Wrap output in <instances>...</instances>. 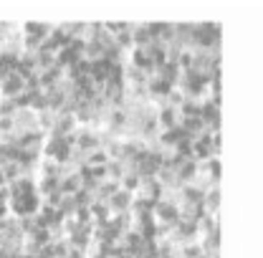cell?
I'll return each instance as SVG.
<instances>
[{"instance_id": "9a60e30c", "label": "cell", "mask_w": 263, "mask_h": 258, "mask_svg": "<svg viewBox=\"0 0 263 258\" xmlns=\"http://www.w3.org/2000/svg\"><path fill=\"white\" fill-rule=\"evenodd\" d=\"M53 31V26H48V23H26L23 26V35H35V38H41V41H46L48 35Z\"/></svg>"}, {"instance_id": "30bf717a", "label": "cell", "mask_w": 263, "mask_h": 258, "mask_svg": "<svg viewBox=\"0 0 263 258\" xmlns=\"http://www.w3.org/2000/svg\"><path fill=\"white\" fill-rule=\"evenodd\" d=\"M202 210L208 213V215H218V210H220V188H210L208 193L202 195Z\"/></svg>"}, {"instance_id": "1f68e13d", "label": "cell", "mask_w": 263, "mask_h": 258, "mask_svg": "<svg viewBox=\"0 0 263 258\" xmlns=\"http://www.w3.org/2000/svg\"><path fill=\"white\" fill-rule=\"evenodd\" d=\"M13 132V117H0V134Z\"/></svg>"}, {"instance_id": "4dcf8cb0", "label": "cell", "mask_w": 263, "mask_h": 258, "mask_svg": "<svg viewBox=\"0 0 263 258\" xmlns=\"http://www.w3.org/2000/svg\"><path fill=\"white\" fill-rule=\"evenodd\" d=\"M182 101H185V97H182V94H180L177 89H172V91L167 94V106H175V109H177V106H180Z\"/></svg>"}, {"instance_id": "cb8c5ba5", "label": "cell", "mask_w": 263, "mask_h": 258, "mask_svg": "<svg viewBox=\"0 0 263 258\" xmlns=\"http://www.w3.org/2000/svg\"><path fill=\"white\" fill-rule=\"evenodd\" d=\"M73 200H76V205H79V208H89V205L94 202V193H89V190H84V188H81V190H76V193H73Z\"/></svg>"}, {"instance_id": "603a6c76", "label": "cell", "mask_w": 263, "mask_h": 258, "mask_svg": "<svg viewBox=\"0 0 263 258\" xmlns=\"http://www.w3.org/2000/svg\"><path fill=\"white\" fill-rule=\"evenodd\" d=\"M0 170H3V175H5V182H13V180H18V177L23 175V170H21L18 162H8V164L0 167Z\"/></svg>"}, {"instance_id": "2e32d148", "label": "cell", "mask_w": 263, "mask_h": 258, "mask_svg": "<svg viewBox=\"0 0 263 258\" xmlns=\"http://www.w3.org/2000/svg\"><path fill=\"white\" fill-rule=\"evenodd\" d=\"M56 119H59V114H56V112H51V109L38 112V129H41L43 134H48L51 129L56 127Z\"/></svg>"}, {"instance_id": "d6a6232c", "label": "cell", "mask_w": 263, "mask_h": 258, "mask_svg": "<svg viewBox=\"0 0 263 258\" xmlns=\"http://www.w3.org/2000/svg\"><path fill=\"white\" fill-rule=\"evenodd\" d=\"M13 31H15V28H13V23H8V21H0V38L10 35Z\"/></svg>"}, {"instance_id": "8992f818", "label": "cell", "mask_w": 263, "mask_h": 258, "mask_svg": "<svg viewBox=\"0 0 263 258\" xmlns=\"http://www.w3.org/2000/svg\"><path fill=\"white\" fill-rule=\"evenodd\" d=\"M132 197H134V195L119 188L117 193H114L111 197H109V200H106V205H109L111 215H114V213H127V210H129V205H132Z\"/></svg>"}, {"instance_id": "d6986e66", "label": "cell", "mask_w": 263, "mask_h": 258, "mask_svg": "<svg viewBox=\"0 0 263 258\" xmlns=\"http://www.w3.org/2000/svg\"><path fill=\"white\" fill-rule=\"evenodd\" d=\"M139 182H142V180H139V175H137V172H124V177L119 180V188L134 195L137 190H139Z\"/></svg>"}, {"instance_id": "e0dca14e", "label": "cell", "mask_w": 263, "mask_h": 258, "mask_svg": "<svg viewBox=\"0 0 263 258\" xmlns=\"http://www.w3.org/2000/svg\"><path fill=\"white\" fill-rule=\"evenodd\" d=\"M109 220H111V226L117 228L119 233H127V230H132V213H129V210H127V213H114Z\"/></svg>"}, {"instance_id": "d590c367", "label": "cell", "mask_w": 263, "mask_h": 258, "mask_svg": "<svg viewBox=\"0 0 263 258\" xmlns=\"http://www.w3.org/2000/svg\"><path fill=\"white\" fill-rule=\"evenodd\" d=\"M91 258H106V256H91Z\"/></svg>"}, {"instance_id": "7c38bea8", "label": "cell", "mask_w": 263, "mask_h": 258, "mask_svg": "<svg viewBox=\"0 0 263 258\" xmlns=\"http://www.w3.org/2000/svg\"><path fill=\"white\" fill-rule=\"evenodd\" d=\"M76 190H81V175L79 172H68L59 180V193L61 195H73Z\"/></svg>"}, {"instance_id": "f1b7e54d", "label": "cell", "mask_w": 263, "mask_h": 258, "mask_svg": "<svg viewBox=\"0 0 263 258\" xmlns=\"http://www.w3.org/2000/svg\"><path fill=\"white\" fill-rule=\"evenodd\" d=\"M13 104H15V109H31V97H28V91L13 97Z\"/></svg>"}, {"instance_id": "836d02e7", "label": "cell", "mask_w": 263, "mask_h": 258, "mask_svg": "<svg viewBox=\"0 0 263 258\" xmlns=\"http://www.w3.org/2000/svg\"><path fill=\"white\" fill-rule=\"evenodd\" d=\"M66 258H89V256H86V251H79V248H68Z\"/></svg>"}, {"instance_id": "6da1fadb", "label": "cell", "mask_w": 263, "mask_h": 258, "mask_svg": "<svg viewBox=\"0 0 263 258\" xmlns=\"http://www.w3.org/2000/svg\"><path fill=\"white\" fill-rule=\"evenodd\" d=\"M10 215L23 218V215H35L41 210V195L38 193H23V195H13L8 202Z\"/></svg>"}, {"instance_id": "5b68a950", "label": "cell", "mask_w": 263, "mask_h": 258, "mask_svg": "<svg viewBox=\"0 0 263 258\" xmlns=\"http://www.w3.org/2000/svg\"><path fill=\"white\" fill-rule=\"evenodd\" d=\"M197 243H200V248H202L205 256L220 253V228H218V230H210V233H202V235L197 238Z\"/></svg>"}, {"instance_id": "3957f363", "label": "cell", "mask_w": 263, "mask_h": 258, "mask_svg": "<svg viewBox=\"0 0 263 258\" xmlns=\"http://www.w3.org/2000/svg\"><path fill=\"white\" fill-rule=\"evenodd\" d=\"M155 220H157V223H170V226L175 228L180 223V210H177L172 202L157 200V205H155Z\"/></svg>"}, {"instance_id": "4fadbf2b", "label": "cell", "mask_w": 263, "mask_h": 258, "mask_svg": "<svg viewBox=\"0 0 263 258\" xmlns=\"http://www.w3.org/2000/svg\"><path fill=\"white\" fill-rule=\"evenodd\" d=\"M76 127H79V124H76L73 114H59V119H56V127L51 129L48 134H56V137H66V134H71V132H73Z\"/></svg>"}, {"instance_id": "ba28073f", "label": "cell", "mask_w": 263, "mask_h": 258, "mask_svg": "<svg viewBox=\"0 0 263 258\" xmlns=\"http://www.w3.org/2000/svg\"><path fill=\"white\" fill-rule=\"evenodd\" d=\"M137 197H147V200H160L162 197V185L152 177V180H142L139 182V190H137Z\"/></svg>"}, {"instance_id": "ffe728a7", "label": "cell", "mask_w": 263, "mask_h": 258, "mask_svg": "<svg viewBox=\"0 0 263 258\" xmlns=\"http://www.w3.org/2000/svg\"><path fill=\"white\" fill-rule=\"evenodd\" d=\"M56 210H59V213H61L64 218H73V213L79 210V205H76V200H73V195H64Z\"/></svg>"}, {"instance_id": "484cf974", "label": "cell", "mask_w": 263, "mask_h": 258, "mask_svg": "<svg viewBox=\"0 0 263 258\" xmlns=\"http://www.w3.org/2000/svg\"><path fill=\"white\" fill-rule=\"evenodd\" d=\"M73 218H76L81 226H91V223H94V218H91V210H89V208H79V210L73 213Z\"/></svg>"}, {"instance_id": "7402d4cb", "label": "cell", "mask_w": 263, "mask_h": 258, "mask_svg": "<svg viewBox=\"0 0 263 258\" xmlns=\"http://www.w3.org/2000/svg\"><path fill=\"white\" fill-rule=\"evenodd\" d=\"M106 162H109V155H106L101 147L86 152V164H89V167H101V164H106Z\"/></svg>"}, {"instance_id": "d4e9b609", "label": "cell", "mask_w": 263, "mask_h": 258, "mask_svg": "<svg viewBox=\"0 0 263 258\" xmlns=\"http://www.w3.org/2000/svg\"><path fill=\"white\" fill-rule=\"evenodd\" d=\"M28 238H33L38 246H48V243H51V233H48V228H38V230H33Z\"/></svg>"}, {"instance_id": "44dd1931", "label": "cell", "mask_w": 263, "mask_h": 258, "mask_svg": "<svg viewBox=\"0 0 263 258\" xmlns=\"http://www.w3.org/2000/svg\"><path fill=\"white\" fill-rule=\"evenodd\" d=\"M51 66H56V53H46V51H38L35 53V71L38 73L46 71V68H51Z\"/></svg>"}, {"instance_id": "277c9868", "label": "cell", "mask_w": 263, "mask_h": 258, "mask_svg": "<svg viewBox=\"0 0 263 258\" xmlns=\"http://www.w3.org/2000/svg\"><path fill=\"white\" fill-rule=\"evenodd\" d=\"M23 91H26V84H23V79L18 73H10V76L0 79V99H13L18 94H23Z\"/></svg>"}, {"instance_id": "e575fe53", "label": "cell", "mask_w": 263, "mask_h": 258, "mask_svg": "<svg viewBox=\"0 0 263 258\" xmlns=\"http://www.w3.org/2000/svg\"><path fill=\"white\" fill-rule=\"evenodd\" d=\"M8 215H10V210H8V205H0V220H3V218H8Z\"/></svg>"}, {"instance_id": "83f0119b", "label": "cell", "mask_w": 263, "mask_h": 258, "mask_svg": "<svg viewBox=\"0 0 263 258\" xmlns=\"http://www.w3.org/2000/svg\"><path fill=\"white\" fill-rule=\"evenodd\" d=\"M190 64H193V51H182L180 59H177V68H180V71H187Z\"/></svg>"}, {"instance_id": "9c48e42d", "label": "cell", "mask_w": 263, "mask_h": 258, "mask_svg": "<svg viewBox=\"0 0 263 258\" xmlns=\"http://www.w3.org/2000/svg\"><path fill=\"white\" fill-rule=\"evenodd\" d=\"M157 124H160V129L177 127V124H180L177 109H175V106H162V109H157Z\"/></svg>"}, {"instance_id": "ac0fdd59", "label": "cell", "mask_w": 263, "mask_h": 258, "mask_svg": "<svg viewBox=\"0 0 263 258\" xmlns=\"http://www.w3.org/2000/svg\"><path fill=\"white\" fill-rule=\"evenodd\" d=\"M124 164L119 160H109L106 162V180H114V182H119L122 177H124Z\"/></svg>"}, {"instance_id": "4316f807", "label": "cell", "mask_w": 263, "mask_h": 258, "mask_svg": "<svg viewBox=\"0 0 263 258\" xmlns=\"http://www.w3.org/2000/svg\"><path fill=\"white\" fill-rule=\"evenodd\" d=\"M13 114H15L13 99H0V117H13Z\"/></svg>"}, {"instance_id": "5bb4252c", "label": "cell", "mask_w": 263, "mask_h": 258, "mask_svg": "<svg viewBox=\"0 0 263 258\" xmlns=\"http://www.w3.org/2000/svg\"><path fill=\"white\" fill-rule=\"evenodd\" d=\"M155 76H160L162 81H167L170 86H175L177 84V79H180V68H177V64H162L157 71H155Z\"/></svg>"}, {"instance_id": "f546056e", "label": "cell", "mask_w": 263, "mask_h": 258, "mask_svg": "<svg viewBox=\"0 0 263 258\" xmlns=\"http://www.w3.org/2000/svg\"><path fill=\"white\" fill-rule=\"evenodd\" d=\"M68 248H71V246H68V241H56V243H53V253H56V258H66V253H68Z\"/></svg>"}, {"instance_id": "8fae6325", "label": "cell", "mask_w": 263, "mask_h": 258, "mask_svg": "<svg viewBox=\"0 0 263 258\" xmlns=\"http://www.w3.org/2000/svg\"><path fill=\"white\" fill-rule=\"evenodd\" d=\"M38 79H41V89H51V86H56L64 79V68L61 66H51V68L41 71Z\"/></svg>"}, {"instance_id": "7a4b0ae2", "label": "cell", "mask_w": 263, "mask_h": 258, "mask_svg": "<svg viewBox=\"0 0 263 258\" xmlns=\"http://www.w3.org/2000/svg\"><path fill=\"white\" fill-rule=\"evenodd\" d=\"M38 129V114L33 109H15L13 114V132L26 134V132H35Z\"/></svg>"}, {"instance_id": "52a82bcc", "label": "cell", "mask_w": 263, "mask_h": 258, "mask_svg": "<svg viewBox=\"0 0 263 258\" xmlns=\"http://www.w3.org/2000/svg\"><path fill=\"white\" fill-rule=\"evenodd\" d=\"M0 51H3V53H10V56H21V53H23V33L13 31L10 35H5Z\"/></svg>"}]
</instances>
